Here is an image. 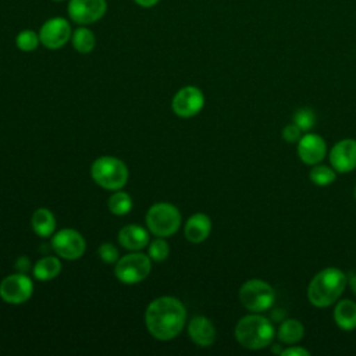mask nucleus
I'll use <instances>...</instances> for the list:
<instances>
[{
    "label": "nucleus",
    "mask_w": 356,
    "mask_h": 356,
    "mask_svg": "<svg viewBox=\"0 0 356 356\" xmlns=\"http://www.w3.org/2000/svg\"><path fill=\"white\" fill-rule=\"evenodd\" d=\"M108 209L115 216H124L131 211L132 209V199L128 193L117 191L110 199H108Z\"/></svg>",
    "instance_id": "23"
},
{
    "label": "nucleus",
    "mask_w": 356,
    "mask_h": 356,
    "mask_svg": "<svg viewBox=\"0 0 356 356\" xmlns=\"http://www.w3.org/2000/svg\"><path fill=\"white\" fill-rule=\"evenodd\" d=\"M170 248L164 239H154L150 242L149 246V256L154 261H163L168 257Z\"/></svg>",
    "instance_id": "27"
},
{
    "label": "nucleus",
    "mask_w": 356,
    "mask_h": 356,
    "mask_svg": "<svg viewBox=\"0 0 356 356\" xmlns=\"http://www.w3.org/2000/svg\"><path fill=\"white\" fill-rule=\"evenodd\" d=\"M39 38H40V43L44 47H47L50 50L60 49L71 38L70 22L65 18H61V17L50 18L42 25L40 32H39Z\"/></svg>",
    "instance_id": "11"
},
{
    "label": "nucleus",
    "mask_w": 356,
    "mask_h": 356,
    "mask_svg": "<svg viewBox=\"0 0 356 356\" xmlns=\"http://www.w3.org/2000/svg\"><path fill=\"white\" fill-rule=\"evenodd\" d=\"M40 42V38L39 35L32 31V29H25V31H21L17 38H15V43H17V47L22 51H32L38 47Z\"/></svg>",
    "instance_id": "24"
},
{
    "label": "nucleus",
    "mask_w": 356,
    "mask_h": 356,
    "mask_svg": "<svg viewBox=\"0 0 356 356\" xmlns=\"http://www.w3.org/2000/svg\"><path fill=\"white\" fill-rule=\"evenodd\" d=\"M146 225L156 236H171L181 225V213L171 203H156L146 213Z\"/></svg>",
    "instance_id": "5"
},
{
    "label": "nucleus",
    "mask_w": 356,
    "mask_h": 356,
    "mask_svg": "<svg viewBox=\"0 0 356 356\" xmlns=\"http://www.w3.org/2000/svg\"><path fill=\"white\" fill-rule=\"evenodd\" d=\"M136 4H139L140 7H145V8H149V7H153L154 4H157L159 0H134Z\"/></svg>",
    "instance_id": "32"
},
{
    "label": "nucleus",
    "mask_w": 356,
    "mask_h": 356,
    "mask_svg": "<svg viewBox=\"0 0 356 356\" xmlns=\"http://www.w3.org/2000/svg\"><path fill=\"white\" fill-rule=\"evenodd\" d=\"M99 256L107 264L117 263V260H118V250H117V248L113 243H102L99 246Z\"/></svg>",
    "instance_id": "28"
},
{
    "label": "nucleus",
    "mask_w": 356,
    "mask_h": 356,
    "mask_svg": "<svg viewBox=\"0 0 356 356\" xmlns=\"http://www.w3.org/2000/svg\"><path fill=\"white\" fill-rule=\"evenodd\" d=\"M90 175L99 186L108 191H118L127 184L129 172L125 163L120 159L103 156L93 161Z\"/></svg>",
    "instance_id": "4"
},
{
    "label": "nucleus",
    "mask_w": 356,
    "mask_h": 356,
    "mask_svg": "<svg viewBox=\"0 0 356 356\" xmlns=\"http://www.w3.org/2000/svg\"><path fill=\"white\" fill-rule=\"evenodd\" d=\"M316 121V115L313 113L312 108L303 107L296 110V113L293 114V122L302 129V131H309Z\"/></svg>",
    "instance_id": "26"
},
{
    "label": "nucleus",
    "mask_w": 356,
    "mask_h": 356,
    "mask_svg": "<svg viewBox=\"0 0 356 356\" xmlns=\"http://www.w3.org/2000/svg\"><path fill=\"white\" fill-rule=\"evenodd\" d=\"M299 159L306 164H317L325 156V142L321 136L314 134H306L298 143Z\"/></svg>",
    "instance_id": "14"
},
{
    "label": "nucleus",
    "mask_w": 356,
    "mask_h": 356,
    "mask_svg": "<svg viewBox=\"0 0 356 356\" xmlns=\"http://www.w3.org/2000/svg\"><path fill=\"white\" fill-rule=\"evenodd\" d=\"M355 200H356V186H355Z\"/></svg>",
    "instance_id": "34"
},
{
    "label": "nucleus",
    "mask_w": 356,
    "mask_h": 356,
    "mask_svg": "<svg viewBox=\"0 0 356 356\" xmlns=\"http://www.w3.org/2000/svg\"><path fill=\"white\" fill-rule=\"evenodd\" d=\"M33 292V284L24 273H15L0 282V298L11 305L26 302Z\"/></svg>",
    "instance_id": "9"
},
{
    "label": "nucleus",
    "mask_w": 356,
    "mask_h": 356,
    "mask_svg": "<svg viewBox=\"0 0 356 356\" xmlns=\"http://www.w3.org/2000/svg\"><path fill=\"white\" fill-rule=\"evenodd\" d=\"M334 320L342 330L356 328V303L349 299L339 300L334 309Z\"/></svg>",
    "instance_id": "18"
},
{
    "label": "nucleus",
    "mask_w": 356,
    "mask_h": 356,
    "mask_svg": "<svg viewBox=\"0 0 356 356\" xmlns=\"http://www.w3.org/2000/svg\"><path fill=\"white\" fill-rule=\"evenodd\" d=\"M54 1H61V0H54Z\"/></svg>",
    "instance_id": "35"
},
{
    "label": "nucleus",
    "mask_w": 356,
    "mask_h": 356,
    "mask_svg": "<svg viewBox=\"0 0 356 356\" xmlns=\"http://www.w3.org/2000/svg\"><path fill=\"white\" fill-rule=\"evenodd\" d=\"M31 224H32V229L35 231V234L42 238L50 236L56 229V218H54L53 213L44 207H40L33 211Z\"/></svg>",
    "instance_id": "19"
},
{
    "label": "nucleus",
    "mask_w": 356,
    "mask_h": 356,
    "mask_svg": "<svg viewBox=\"0 0 356 356\" xmlns=\"http://www.w3.org/2000/svg\"><path fill=\"white\" fill-rule=\"evenodd\" d=\"M309 177H310L312 182H314L316 185H320V186L330 185L331 182L335 181L334 170H331L327 165H316V167H313L310 174H309Z\"/></svg>",
    "instance_id": "25"
},
{
    "label": "nucleus",
    "mask_w": 356,
    "mask_h": 356,
    "mask_svg": "<svg viewBox=\"0 0 356 356\" xmlns=\"http://www.w3.org/2000/svg\"><path fill=\"white\" fill-rule=\"evenodd\" d=\"M96 39L90 29L88 28H76L72 33V46L78 53L86 54L90 53L95 47Z\"/></svg>",
    "instance_id": "22"
},
{
    "label": "nucleus",
    "mask_w": 356,
    "mask_h": 356,
    "mask_svg": "<svg viewBox=\"0 0 356 356\" xmlns=\"http://www.w3.org/2000/svg\"><path fill=\"white\" fill-rule=\"evenodd\" d=\"M152 271V263L143 253L125 254L117 260L114 274L124 284H138L147 278Z\"/></svg>",
    "instance_id": "7"
},
{
    "label": "nucleus",
    "mask_w": 356,
    "mask_h": 356,
    "mask_svg": "<svg viewBox=\"0 0 356 356\" xmlns=\"http://www.w3.org/2000/svg\"><path fill=\"white\" fill-rule=\"evenodd\" d=\"M330 161L338 172H349L356 168V140H339L330 152Z\"/></svg>",
    "instance_id": "13"
},
{
    "label": "nucleus",
    "mask_w": 356,
    "mask_h": 356,
    "mask_svg": "<svg viewBox=\"0 0 356 356\" xmlns=\"http://www.w3.org/2000/svg\"><path fill=\"white\" fill-rule=\"evenodd\" d=\"M349 284H350V289H352V292L356 295V275H352V277H350Z\"/></svg>",
    "instance_id": "33"
},
{
    "label": "nucleus",
    "mask_w": 356,
    "mask_h": 356,
    "mask_svg": "<svg viewBox=\"0 0 356 356\" xmlns=\"http://www.w3.org/2000/svg\"><path fill=\"white\" fill-rule=\"evenodd\" d=\"M241 303L250 312H264L275 300V292L266 281L253 278L246 281L239 289Z\"/></svg>",
    "instance_id": "6"
},
{
    "label": "nucleus",
    "mask_w": 356,
    "mask_h": 356,
    "mask_svg": "<svg viewBox=\"0 0 356 356\" xmlns=\"http://www.w3.org/2000/svg\"><path fill=\"white\" fill-rule=\"evenodd\" d=\"M15 268H17L19 273H24V274H25V273L31 268V263H29L28 257H25V256L18 257L17 261H15Z\"/></svg>",
    "instance_id": "31"
},
{
    "label": "nucleus",
    "mask_w": 356,
    "mask_h": 356,
    "mask_svg": "<svg viewBox=\"0 0 356 356\" xmlns=\"http://www.w3.org/2000/svg\"><path fill=\"white\" fill-rule=\"evenodd\" d=\"M186 310L174 296H161L149 303L145 313L146 328L160 341L175 338L184 328Z\"/></svg>",
    "instance_id": "1"
},
{
    "label": "nucleus",
    "mask_w": 356,
    "mask_h": 356,
    "mask_svg": "<svg viewBox=\"0 0 356 356\" xmlns=\"http://www.w3.org/2000/svg\"><path fill=\"white\" fill-rule=\"evenodd\" d=\"M188 334L191 339L199 346H210L216 341V328L204 316H196L189 321Z\"/></svg>",
    "instance_id": "15"
},
{
    "label": "nucleus",
    "mask_w": 356,
    "mask_h": 356,
    "mask_svg": "<svg viewBox=\"0 0 356 356\" xmlns=\"http://www.w3.org/2000/svg\"><path fill=\"white\" fill-rule=\"evenodd\" d=\"M118 242L122 248L128 250H139L149 243V234L145 228L129 224L122 227L118 232Z\"/></svg>",
    "instance_id": "17"
},
{
    "label": "nucleus",
    "mask_w": 356,
    "mask_h": 356,
    "mask_svg": "<svg viewBox=\"0 0 356 356\" xmlns=\"http://www.w3.org/2000/svg\"><path fill=\"white\" fill-rule=\"evenodd\" d=\"M204 104V96L202 90L196 86L181 88L171 103L172 111L182 118H189L196 115Z\"/></svg>",
    "instance_id": "10"
},
{
    "label": "nucleus",
    "mask_w": 356,
    "mask_h": 356,
    "mask_svg": "<svg viewBox=\"0 0 356 356\" xmlns=\"http://www.w3.org/2000/svg\"><path fill=\"white\" fill-rule=\"evenodd\" d=\"M300 132L302 129L296 125V124H289L284 128L282 131V138L285 142L288 143H295V142H299L300 139Z\"/></svg>",
    "instance_id": "29"
},
{
    "label": "nucleus",
    "mask_w": 356,
    "mask_h": 356,
    "mask_svg": "<svg viewBox=\"0 0 356 356\" xmlns=\"http://www.w3.org/2000/svg\"><path fill=\"white\" fill-rule=\"evenodd\" d=\"M303 332H305V328L300 321L295 318H288L280 324L277 337L282 343L293 345L302 339Z\"/></svg>",
    "instance_id": "21"
},
{
    "label": "nucleus",
    "mask_w": 356,
    "mask_h": 356,
    "mask_svg": "<svg viewBox=\"0 0 356 356\" xmlns=\"http://www.w3.org/2000/svg\"><path fill=\"white\" fill-rule=\"evenodd\" d=\"M282 356H309V350L300 348V346H291L281 352Z\"/></svg>",
    "instance_id": "30"
},
{
    "label": "nucleus",
    "mask_w": 356,
    "mask_h": 356,
    "mask_svg": "<svg viewBox=\"0 0 356 356\" xmlns=\"http://www.w3.org/2000/svg\"><path fill=\"white\" fill-rule=\"evenodd\" d=\"M51 249L65 260H76L85 253L86 242L78 231L64 228L54 234L51 239Z\"/></svg>",
    "instance_id": "8"
},
{
    "label": "nucleus",
    "mask_w": 356,
    "mask_h": 356,
    "mask_svg": "<svg viewBox=\"0 0 356 356\" xmlns=\"http://www.w3.org/2000/svg\"><path fill=\"white\" fill-rule=\"evenodd\" d=\"M275 335L271 321L260 314L242 317L235 325L236 341L248 349H263L271 343Z\"/></svg>",
    "instance_id": "3"
},
{
    "label": "nucleus",
    "mask_w": 356,
    "mask_h": 356,
    "mask_svg": "<svg viewBox=\"0 0 356 356\" xmlns=\"http://www.w3.org/2000/svg\"><path fill=\"white\" fill-rule=\"evenodd\" d=\"M345 285L346 277L341 270L335 267L324 268L309 284V302L317 307H327L342 295Z\"/></svg>",
    "instance_id": "2"
},
{
    "label": "nucleus",
    "mask_w": 356,
    "mask_h": 356,
    "mask_svg": "<svg viewBox=\"0 0 356 356\" xmlns=\"http://www.w3.org/2000/svg\"><path fill=\"white\" fill-rule=\"evenodd\" d=\"M210 231H211V221L209 216L203 213H196L191 216L184 228L185 238L192 243L203 242L209 236Z\"/></svg>",
    "instance_id": "16"
},
{
    "label": "nucleus",
    "mask_w": 356,
    "mask_h": 356,
    "mask_svg": "<svg viewBox=\"0 0 356 356\" xmlns=\"http://www.w3.org/2000/svg\"><path fill=\"white\" fill-rule=\"evenodd\" d=\"M107 10L106 0H70L68 15L76 24H92L99 21Z\"/></svg>",
    "instance_id": "12"
},
{
    "label": "nucleus",
    "mask_w": 356,
    "mask_h": 356,
    "mask_svg": "<svg viewBox=\"0 0 356 356\" xmlns=\"http://www.w3.org/2000/svg\"><path fill=\"white\" fill-rule=\"evenodd\" d=\"M60 271H61V263L57 257H53V256L42 257L33 266V275L39 281L53 280L60 274Z\"/></svg>",
    "instance_id": "20"
}]
</instances>
